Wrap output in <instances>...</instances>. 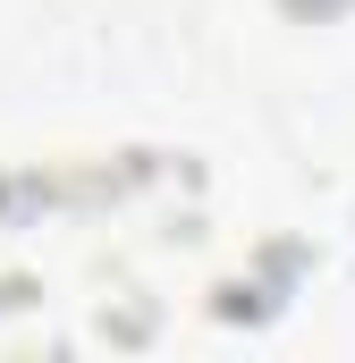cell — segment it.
I'll use <instances>...</instances> for the list:
<instances>
[{
	"label": "cell",
	"instance_id": "6da1fadb",
	"mask_svg": "<svg viewBox=\"0 0 355 363\" xmlns=\"http://www.w3.org/2000/svg\"><path fill=\"white\" fill-rule=\"evenodd\" d=\"M296 17H339V9H355V0H288Z\"/></svg>",
	"mask_w": 355,
	"mask_h": 363
}]
</instances>
